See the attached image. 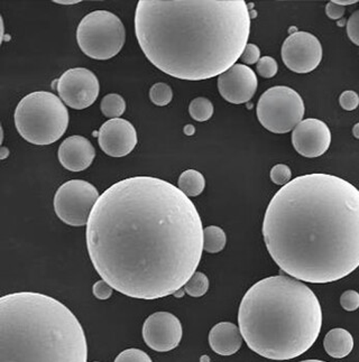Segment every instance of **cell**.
<instances>
[{"label":"cell","mask_w":359,"mask_h":362,"mask_svg":"<svg viewBox=\"0 0 359 362\" xmlns=\"http://www.w3.org/2000/svg\"><path fill=\"white\" fill-rule=\"evenodd\" d=\"M326 14H327L330 19L337 21V19H341L343 14H345V7L338 5V4H335L334 1H330L326 6Z\"/></svg>","instance_id":"cell-33"},{"label":"cell","mask_w":359,"mask_h":362,"mask_svg":"<svg viewBox=\"0 0 359 362\" xmlns=\"http://www.w3.org/2000/svg\"><path fill=\"white\" fill-rule=\"evenodd\" d=\"M114 362H153L149 354L139 349H127L117 356Z\"/></svg>","instance_id":"cell-25"},{"label":"cell","mask_w":359,"mask_h":362,"mask_svg":"<svg viewBox=\"0 0 359 362\" xmlns=\"http://www.w3.org/2000/svg\"><path fill=\"white\" fill-rule=\"evenodd\" d=\"M341 304L345 311L354 312L359 308V293L353 289L346 291L341 298Z\"/></svg>","instance_id":"cell-28"},{"label":"cell","mask_w":359,"mask_h":362,"mask_svg":"<svg viewBox=\"0 0 359 362\" xmlns=\"http://www.w3.org/2000/svg\"><path fill=\"white\" fill-rule=\"evenodd\" d=\"M57 4H76L78 1H55Z\"/></svg>","instance_id":"cell-37"},{"label":"cell","mask_w":359,"mask_h":362,"mask_svg":"<svg viewBox=\"0 0 359 362\" xmlns=\"http://www.w3.org/2000/svg\"><path fill=\"white\" fill-rule=\"evenodd\" d=\"M81 323L70 308L41 293L0 298V362H86Z\"/></svg>","instance_id":"cell-5"},{"label":"cell","mask_w":359,"mask_h":362,"mask_svg":"<svg viewBox=\"0 0 359 362\" xmlns=\"http://www.w3.org/2000/svg\"><path fill=\"white\" fill-rule=\"evenodd\" d=\"M324 346L330 357L341 359L347 357L353 351L354 338L348 331L337 327L332 329L324 337Z\"/></svg>","instance_id":"cell-18"},{"label":"cell","mask_w":359,"mask_h":362,"mask_svg":"<svg viewBox=\"0 0 359 362\" xmlns=\"http://www.w3.org/2000/svg\"><path fill=\"white\" fill-rule=\"evenodd\" d=\"M347 34L355 45L359 46V9L349 17L347 22Z\"/></svg>","instance_id":"cell-29"},{"label":"cell","mask_w":359,"mask_h":362,"mask_svg":"<svg viewBox=\"0 0 359 362\" xmlns=\"http://www.w3.org/2000/svg\"><path fill=\"white\" fill-rule=\"evenodd\" d=\"M99 192L91 183L84 180H71L57 189L55 210L65 225L84 227L88 225L92 209L99 199Z\"/></svg>","instance_id":"cell-9"},{"label":"cell","mask_w":359,"mask_h":362,"mask_svg":"<svg viewBox=\"0 0 359 362\" xmlns=\"http://www.w3.org/2000/svg\"><path fill=\"white\" fill-rule=\"evenodd\" d=\"M238 323L253 351L270 360H290L308 351L322 327L321 305L302 281L272 276L244 295Z\"/></svg>","instance_id":"cell-4"},{"label":"cell","mask_w":359,"mask_h":362,"mask_svg":"<svg viewBox=\"0 0 359 362\" xmlns=\"http://www.w3.org/2000/svg\"><path fill=\"white\" fill-rule=\"evenodd\" d=\"M95 362H99V361H95Z\"/></svg>","instance_id":"cell-38"},{"label":"cell","mask_w":359,"mask_h":362,"mask_svg":"<svg viewBox=\"0 0 359 362\" xmlns=\"http://www.w3.org/2000/svg\"><path fill=\"white\" fill-rule=\"evenodd\" d=\"M278 62L274 60L273 57H263L257 63V72L259 76L263 78H273L278 74Z\"/></svg>","instance_id":"cell-26"},{"label":"cell","mask_w":359,"mask_h":362,"mask_svg":"<svg viewBox=\"0 0 359 362\" xmlns=\"http://www.w3.org/2000/svg\"><path fill=\"white\" fill-rule=\"evenodd\" d=\"M270 180L276 185H287V183L291 182L292 172L291 168L284 164H278L270 170Z\"/></svg>","instance_id":"cell-27"},{"label":"cell","mask_w":359,"mask_h":362,"mask_svg":"<svg viewBox=\"0 0 359 362\" xmlns=\"http://www.w3.org/2000/svg\"><path fill=\"white\" fill-rule=\"evenodd\" d=\"M149 99L155 106H168L173 99L172 89L169 84L163 83V82L155 83L149 90Z\"/></svg>","instance_id":"cell-24"},{"label":"cell","mask_w":359,"mask_h":362,"mask_svg":"<svg viewBox=\"0 0 359 362\" xmlns=\"http://www.w3.org/2000/svg\"><path fill=\"white\" fill-rule=\"evenodd\" d=\"M281 57L285 66L292 72L310 74L321 63V43L310 33H293L284 41Z\"/></svg>","instance_id":"cell-11"},{"label":"cell","mask_w":359,"mask_h":362,"mask_svg":"<svg viewBox=\"0 0 359 362\" xmlns=\"http://www.w3.org/2000/svg\"><path fill=\"white\" fill-rule=\"evenodd\" d=\"M14 119L17 132L25 141L45 146L64 135L68 129L69 111L55 93L36 91L19 101Z\"/></svg>","instance_id":"cell-6"},{"label":"cell","mask_w":359,"mask_h":362,"mask_svg":"<svg viewBox=\"0 0 359 362\" xmlns=\"http://www.w3.org/2000/svg\"><path fill=\"white\" fill-rule=\"evenodd\" d=\"M353 135L355 136V138L359 139V124H356L353 128Z\"/></svg>","instance_id":"cell-35"},{"label":"cell","mask_w":359,"mask_h":362,"mask_svg":"<svg viewBox=\"0 0 359 362\" xmlns=\"http://www.w3.org/2000/svg\"><path fill=\"white\" fill-rule=\"evenodd\" d=\"M292 144L301 156L314 158L321 156L331 144L329 127L321 120H302L292 132Z\"/></svg>","instance_id":"cell-14"},{"label":"cell","mask_w":359,"mask_h":362,"mask_svg":"<svg viewBox=\"0 0 359 362\" xmlns=\"http://www.w3.org/2000/svg\"><path fill=\"white\" fill-rule=\"evenodd\" d=\"M304 103L295 90L273 87L259 98L257 118L270 133L287 134L295 129L304 117Z\"/></svg>","instance_id":"cell-8"},{"label":"cell","mask_w":359,"mask_h":362,"mask_svg":"<svg viewBox=\"0 0 359 362\" xmlns=\"http://www.w3.org/2000/svg\"><path fill=\"white\" fill-rule=\"evenodd\" d=\"M113 291H114V288L107 281H103V279L98 281L92 287V293L95 295V298L101 300L110 298L111 295H113Z\"/></svg>","instance_id":"cell-32"},{"label":"cell","mask_w":359,"mask_h":362,"mask_svg":"<svg viewBox=\"0 0 359 362\" xmlns=\"http://www.w3.org/2000/svg\"><path fill=\"white\" fill-rule=\"evenodd\" d=\"M300 362H326V361H322V360L310 359V360H303V361H300Z\"/></svg>","instance_id":"cell-36"},{"label":"cell","mask_w":359,"mask_h":362,"mask_svg":"<svg viewBox=\"0 0 359 362\" xmlns=\"http://www.w3.org/2000/svg\"><path fill=\"white\" fill-rule=\"evenodd\" d=\"M263 237L276 265L293 279H345L359 267V189L330 174L295 177L270 200Z\"/></svg>","instance_id":"cell-2"},{"label":"cell","mask_w":359,"mask_h":362,"mask_svg":"<svg viewBox=\"0 0 359 362\" xmlns=\"http://www.w3.org/2000/svg\"><path fill=\"white\" fill-rule=\"evenodd\" d=\"M227 237L224 230L217 226H209L203 229V250L209 254H217L224 250Z\"/></svg>","instance_id":"cell-20"},{"label":"cell","mask_w":359,"mask_h":362,"mask_svg":"<svg viewBox=\"0 0 359 362\" xmlns=\"http://www.w3.org/2000/svg\"><path fill=\"white\" fill-rule=\"evenodd\" d=\"M57 156L65 170L81 172L90 168L95 160L96 151L86 138L71 136L59 145Z\"/></svg>","instance_id":"cell-16"},{"label":"cell","mask_w":359,"mask_h":362,"mask_svg":"<svg viewBox=\"0 0 359 362\" xmlns=\"http://www.w3.org/2000/svg\"><path fill=\"white\" fill-rule=\"evenodd\" d=\"M209 289V279L207 275L201 272H195L187 284L184 285V291L192 298H201L207 294Z\"/></svg>","instance_id":"cell-23"},{"label":"cell","mask_w":359,"mask_h":362,"mask_svg":"<svg viewBox=\"0 0 359 362\" xmlns=\"http://www.w3.org/2000/svg\"><path fill=\"white\" fill-rule=\"evenodd\" d=\"M183 335L181 322L174 314L156 312L144 322L143 339L157 352H168L180 344Z\"/></svg>","instance_id":"cell-12"},{"label":"cell","mask_w":359,"mask_h":362,"mask_svg":"<svg viewBox=\"0 0 359 362\" xmlns=\"http://www.w3.org/2000/svg\"><path fill=\"white\" fill-rule=\"evenodd\" d=\"M243 335L237 325L230 322H220L209 333V344L212 351L220 356H232L241 348Z\"/></svg>","instance_id":"cell-17"},{"label":"cell","mask_w":359,"mask_h":362,"mask_svg":"<svg viewBox=\"0 0 359 362\" xmlns=\"http://www.w3.org/2000/svg\"><path fill=\"white\" fill-rule=\"evenodd\" d=\"M256 74L249 66L237 64L218 76L219 93L232 105L249 103L256 93Z\"/></svg>","instance_id":"cell-13"},{"label":"cell","mask_w":359,"mask_h":362,"mask_svg":"<svg viewBox=\"0 0 359 362\" xmlns=\"http://www.w3.org/2000/svg\"><path fill=\"white\" fill-rule=\"evenodd\" d=\"M96 272L117 292L159 300L184 287L203 252V221L189 197L153 176L106 189L86 225Z\"/></svg>","instance_id":"cell-1"},{"label":"cell","mask_w":359,"mask_h":362,"mask_svg":"<svg viewBox=\"0 0 359 362\" xmlns=\"http://www.w3.org/2000/svg\"><path fill=\"white\" fill-rule=\"evenodd\" d=\"M251 13L244 0H139L135 33L145 57L173 78L222 76L245 51Z\"/></svg>","instance_id":"cell-3"},{"label":"cell","mask_w":359,"mask_h":362,"mask_svg":"<svg viewBox=\"0 0 359 362\" xmlns=\"http://www.w3.org/2000/svg\"><path fill=\"white\" fill-rule=\"evenodd\" d=\"M241 60L247 65L258 63V61L261 60V49L258 46L255 44H247L245 51L241 54Z\"/></svg>","instance_id":"cell-31"},{"label":"cell","mask_w":359,"mask_h":362,"mask_svg":"<svg viewBox=\"0 0 359 362\" xmlns=\"http://www.w3.org/2000/svg\"><path fill=\"white\" fill-rule=\"evenodd\" d=\"M178 189L187 197H198L205 187V176L195 170H184L178 181Z\"/></svg>","instance_id":"cell-19"},{"label":"cell","mask_w":359,"mask_h":362,"mask_svg":"<svg viewBox=\"0 0 359 362\" xmlns=\"http://www.w3.org/2000/svg\"><path fill=\"white\" fill-rule=\"evenodd\" d=\"M55 83L59 99L67 106L76 110L92 106L101 91L97 76L92 71L84 68L65 71Z\"/></svg>","instance_id":"cell-10"},{"label":"cell","mask_w":359,"mask_h":362,"mask_svg":"<svg viewBox=\"0 0 359 362\" xmlns=\"http://www.w3.org/2000/svg\"><path fill=\"white\" fill-rule=\"evenodd\" d=\"M332 1L335 4H338V5L343 6V7L347 5H353V4L358 3L357 0H332Z\"/></svg>","instance_id":"cell-34"},{"label":"cell","mask_w":359,"mask_h":362,"mask_svg":"<svg viewBox=\"0 0 359 362\" xmlns=\"http://www.w3.org/2000/svg\"><path fill=\"white\" fill-rule=\"evenodd\" d=\"M98 143L108 156L124 157L130 154L137 145V133L128 120L116 118L101 126Z\"/></svg>","instance_id":"cell-15"},{"label":"cell","mask_w":359,"mask_h":362,"mask_svg":"<svg viewBox=\"0 0 359 362\" xmlns=\"http://www.w3.org/2000/svg\"><path fill=\"white\" fill-rule=\"evenodd\" d=\"M101 112L103 116L111 119H116L124 115L126 110V103L122 95L117 93H109L105 95L101 100Z\"/></svg>","instance_id":"cell-21"},{"label":"cell","mask_w":359,"mask_h":362,"mask_svg":"<svg viewBox=\"0 0 359 362\" xmlns=\"http://www.w3.org/2000/svg\"><path fill=\"white\" fill-rule=\"evenodd\" d=\"M126 41L124 24L110 11H96L82 18L76 30V42L86 57L105 61L116 57Z\"/></svg>","instance_id":"cell-7"},{"label":"cell","mask_w":359,"mask_h":362,"mask_svg":"<svg viewBox=\"0 0 359 362\" xmlns=\"http://www.w3.org/2000/svg\"><path fill=\"white\" fill-rule=\"evenodd\" d=\"M341 108L346 111H353L359 106V95L355 91H345L339 98Z\"/></svg>","instance_id":"cell-30"},{"label":"cell","mask_w":359,"mask_h":362,"mask_svg":"<svg viewBox=\"0 0 359 362\" xmlns=\"http://www.w3.org/2000/svg\"><path fill=\"white\" fill-rule=\"evenodd\" d=\"M189 112L195 122H207L214 115V105L207 98H195L190 103Z\"/></svg>","instance_id":"cell-22"}]
</instances>
